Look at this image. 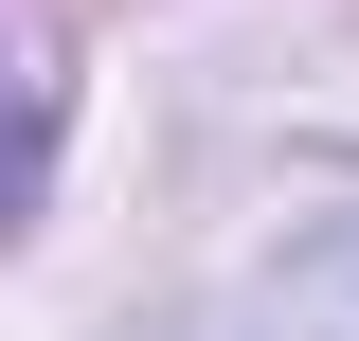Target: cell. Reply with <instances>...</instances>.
<instances>
[{"label":"cell","mask_w":359,"mask_h":341,"mask_svg":"<svg viewBox=\"0 0 359 341\" xmlns=\"http://www.w3.org/2000/svg\"><path fill=\"white\" fill-rule=\"evenodd\" d=\"M216 341H359V215H323V234H287V252L233 288Z\"/></svg>","instance_id":"6da1fadb"}]
</instances>
